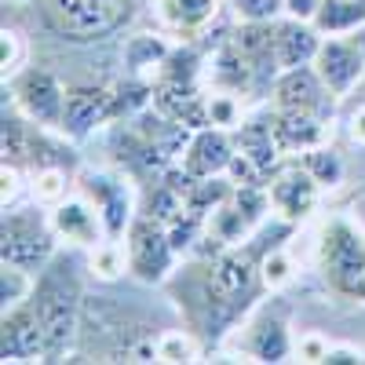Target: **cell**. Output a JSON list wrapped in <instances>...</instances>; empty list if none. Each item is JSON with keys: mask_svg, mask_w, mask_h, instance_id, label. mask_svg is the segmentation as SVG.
<instances>
[{"mask_svg": "<svg viewBox=\"0 0 365 365\" xmlns=\"http://www.w3.org/2000/svg\"><path fill=\"white\" fill-rule=\"evenodd\" d=\"M84 274L88 263L77 252L58 249L34 278L29 307L41 318L48 361H66L77 351V332H81V311H84Z\"/></svg>", "mask_w": 365, "mask_h": 365, "instance_id": "1", "label": "cell"}, {"mask_svg": "<svg viewBox=\"0 0 365 365\" xmlns=\"http://www.w3.org/2000/svg\"><path fill=\"white\" fill-rule=\"evenodd\" d=\"M314 263L332 296L365 303V227L344 212L318 227Z\"/></svg>", "mask_w": 365, "mask_h": 365, "instance_id": "2", "label": "cell"}, {"mask_svg": "<svg viewBox=\"0 0 365 365\" xmlns=\"http://www.w3.org/2000/svg\"><path fill=\"white\" fill-rule=\"evenodd\" d=\"M58 252V234L51 227V212L44 205H11L0 220V263H15L22 270H41Z\"/></svg>", "mask_w": 365, "mask_h": 365, "instance_id": "3", "label": "cell"}, {"mask_svg": "<svg viewBox=\"0 0 365 365\" xmlns=\"http://www.w3.org/2000/svg\"><path fill=\"white\" fill-rule=\"evenodd\" d=\"M44 15L66 41H106L132 19V0H44Z\"/></svg>", "mask_w": 365, "mask_h": 365, "instance_id": "4", "label": "cell"}, {"mask_svg": "<svg viewBox=\"0 0 365 365\" xmlns=\"http://www.w3.org/2000/svg\"><path fill=\"white\" fill-rule=\"evenodd\" d=\"M289 314L292 307L285 303V296L259 299L245 314V322L230 332L234 351L245 354L249 361H285L296 351L292 332H289Z\"/></svg>", "mask_w": 365, "mask_h": 365, "instance_id": "5", "label": "cell"}, {"mask_svg": "<svg viewBox=\"0 0 365 365\" xmlns=\"http://www.w3.org/2000/svg\"><path fill=\"white\" fill-rule=\"evenodd\" d=\"M125 249H128V274L143 285H165L175 274L179 252L172 245L168 223H161L150 212H139L132 220L125 234Z\"/></svg>", "mask_w": 365, "mask_h": 365, "instance_id": "6", "label": "cell"}, {"mask_svg": "<svg viewBox=\"0 0 365 365\" xmlns=\"http://www.w3.org/2000/svg\"><path fill=\"white\" fill-rule=\"evenodd\" d=\"M4 91L11 103L41 128H63V110H66V88L51 70L41 66H26L15 77L4 81Z\"/></svg>", "mask_w": 365, "mask_h": 365, "instance_id": "7", "label": "cell"}, {"mask_svg": "<svg viewBox=\"0 0 365 365\" xmlns=\"http://www.w3.org/2000/svg\"><path fill=\"white\" fill-rule=\"evenodd\" d=\"M77 190L84 197H91V205L99 208V216L106 223V237H125L132 220L139 216L135 212V194H132V182L125 175H113V172H77Z\"/></svg>", "mask_w": 365, "mask_h": 365, "instance_id": "8", "label": "cell"}, {"mask_svg": "<svg viewBox=\"0 0 365 365\" xmlns=\"http://www.w3.org/2000/svg\"><path fill=\"white\" fill-rule=\"evenodd\" d=\"M267 194H270V208L278 212V220L296 227L318 208L325 190L318 187L314 175L299 161H289V165H278L267 175Z\"/></svg>", "mask_w": 365, "mask_h": 365, "instance_id": "9", "label": "cell"}, {"mask_svg": "<svg viewBox=\"0 0 365 365\" xmlns=\"http://www.w3.org/2000/svg\"><path fill=\"white\" fill-rule=\"evenodd\" d=\"M110 120H117L113 84H70L66 88V110H63V128H58V135L81 143L96 128L110 125Z\"/></svg>", "mask_w": 365, "mask_h": 365, "instance_id": "10", "label": "cell"}, {"mask_svg": "<svg viewBox=\"0 0 365 365\" xmlns=\"http://www.w3.org/2000/svg\"><path fill=\"white\" fill-rule=\"evenodd\" d=\"M270 103L278 110L318 113L325 120H332V113H336V96H332L329 84L318 77L314 63L311 66H296V70H282L278 81H274V88H270Z\"/></svg>", "mask_w": 365, "mask_h": 365, "instance_id": "11", "label": "cell"}, {"mask_svg": "<svg viewBox=\"0 0 365 365\" xmlns=\"http://www.w3.org/2000/svg\"><path fill=\"white\" fill-rule=\"evenodd\" d=\"M314 70L329 84V91L336 99L351 96L365 81V51L354 37H325L318 55H314Z\"/></svg>", "mask_w": 365, "mask_h": 365, "instance_id": "12", "label": "cell"}, {"mask_svg": "<svg viewBox=\"0 0 365 365\" xmlns=\"http://www.w3.org/2000/svg\"><path fill=\"white\" fill-rule=\"evenodd\" d=\"M0 358L22 365V361H48V344L41 318L34 314L29 299H22L19 307H8L0 318Z\"/></svg>", "mask_w": 365, "mask_h": 365, "instance_id": "13", "label": "cell"}, {"mask_svg": "<svg viewBox=\"0 0 365 365\" xmlns=\"http://www.w3.org/2000/svg\"><path fill=\"white\" fill-rule=\"evenodd\" d=\"M230 161H234V139H230L227 128H216V125L194 128L187 146H182V154H179V168L190 179L227 175Z\"/></svg>", "mask_w": 365, "mask_h": 365, "instance_id": "14", "label": "cell"}, {"mask_svg": "<svg viewBox=\"0 0 365 365\" xmlns=\"http://www.w3.org/2000/svg\"><path fill=\"white\" fill-rule=\"evenodd\" d=\"M48 212H51L55 234L63 237V241H70V245H77V249H96L99 241H106V223H103V216H99V208L91 205V197H84L81 190L70 194L66 201H58V205L48 208Z\"/></svg>", "mask_w": 365, "mask_h": 365, "instance_id": "15", "label": "cell"}, {"mask_svg": "<svg viewBox=\"0 0 365 365\" xmlns=\"http://www.w3.org/2000/svg\"><path fill=\"white\" fill-rule=\"evenodd\" d=\"M223 4L227 0H150L158 26L168 37H182V41L201 37L205 29L220 19Z\"/></svg>", "mask_w": 365, "mask_h": 365, "instance_id": "16", "label": "cell"}, {"mask_svg": "<svg viewBox=\"0 0 365 365\" xmlns=\"http://www.w3.org/2000/svg\"><path fill=\"white\" fill-rule=\"evenodd\" d=\"M322 34L314 22H303L292 15L274 19V58L282 70H296V66H311L314 55L322 48Z\"/></svg>", "mask_w": 365, "mask_h": 365, "instance_id": "17", "label": "cell"}, {"mask_svg": "<svg viewBox=\"0 0 365 365\" xmlns=\"http://www.w3.org/2000/svg\"><path fill=\"white\" fill-rule=\"evenodd\" d=\"M270 125L278 135L282 154H307V150L329 143V120L318 113H303V110H270Z\"/></svg>", "mask_w": 365, "mask_h": 365, "instance_id": "18", "label": "cell"}, {"mask_svg": "<svg viewBox=\"0 0 365 365\" xmlns=\"http://www.w3.org/2000/svg\"><path fill=\"white\" fill-rule=\"evenodd\" d=\"M230 139H234L237 154L249 158L263 175H270L274 168L282 165V146H278V135H274L270 117H245V120L234 128Z\"/></svg>", "mask_w": 365, "mask_h": 365, "instance_id": "19", "label": "cell"}, {"mask_svg": "<svg viewBox=\"0 0 365 365\" xmlns=\"http://www.w3.org/2000/svg\"><path fill=\"white\" fill-rule=\"evenodd\" d=\"M322 37H351L365 26V0H322L314 15Z\"/></svg>", "mask_w": 365, "mask_h": 365, "instance_id": "20", "label": "cell"}, {"mask_svg": "<svg viewBox=\"0 0 365 365\" xmlns=\"http://www.w3.org/2000/svg\"><path fill=\"white\" fill-rule=\"evenodd\" d=\"M73 182H77L73 168L41 165V168L29 172V197H34L37 205H44V208H55L58 201H66V197L73 194V190H70Z\"/></svg>", "mask_w": 365, "mask_h": 365, "instance_id": "21", "label": "cell"}, {"mask_svg": "<svg viewBox=\"0 0 365 365\" xmlns=\"http://www.w3.org/2000/svg\"><path fill=\"white\" fill-rule=\"evenodd\" d=\"M168 51H172V44L161 34H135L125 44V66H128L132 77H143L146 70L158 77V70H161V63L168 58Z\"/></svg>", "mask_w": 365, "mask_h": 365, "instance_id": "22", "label": "cell"}, {"mask_svg": "<svg viewBox=\"0 0 365 365\" xmlns=\"http://www.w3.org/2000/svg\"><path fill=\"white\" fill-rule=\"evenodd\" d=\"M299 165L314 175V182H318L322 190H336L340 182H344V175H347V161H344V154H340V150H332L329 143L307 150V154H299Z\"/></svg>", "mask_w": 365, "mask_h": 365, "instance_id": "23", "label": "cell"}, {"mask_svg": "<svg viewBox=\"0 0 365 365\" xmlns=\"http://www.w3.org/2000/svg\"><path fill=\"white\" fill-rule=\"evenodd\" d=\"M201 336L187 325V329H161L158 340H154V354L158 361H197L201 358Z\"/></svg>", "mask_w": 365, "mask_h": 365, "instance_id": "24", "label": "cell"}, {"mask_svg": "<svg viewBox=\"0 0 365 365\" xmlns=\"http://www.w3.org/2000/svg\"><path fill=\"white\" fill-rule=\"evenodd\" d=\"M88 270L96 274L99 282H117L120 274L128 270V249H125V241H117V237L99 241V245L91 249V256H88Z\"/></svg>", "mask_w": 365, "mask_h": 365, "instance_id": "25", "label": "cell"}, {"mask_svg": "<svg viewBox=\"0 0 365 365\" xmlns=\"http://www.w3.org/2000/svg\"><path fill=\"white\" fill-rule=\"evenodd\" d=\"M34 270H22L15 263H0V307H19L22 299H29L34 292Z\"/></svg>", "mask_w": 365, "mask_h": 365, "instance_id": "26", "label": "cell"}, {"mask_svg": "<svg viewBox=\"0 0 365 365\" xmlns=\"http://www.w3.org/2000/svg\"><path fill=\"white\" fill-rule=\"evenodd\" d=\"M263 285H267V292H282L289 282H292V259H289V252L282 249V245H274L270 252H263Z\"/></svg>", "mask_w": 365, "mask_h": 365, "instance_id": "27", "label": "cell"}, {"mask_svg": "<svg viewBox=\"0 0 365 365\" xmlns=\"http://www.w3.org/2000/svg\"><path fill=\"white\" fill-rule=\"evenodd\" d=\"M237 22H274L285 15V0H227Z\"/></svg>", "mask_w": 365, "mask_h": 365, "instance_id": "28", "label": "cell"}, {"mask_svg": "<svg viewBox=\"0 0 365 365\" xmlns=\"http://www.w3.org/2000/svg\"><path fill=\"white\" fill-rule=\"evenodd\" d=\"M0 70H4V81L15 77L19 70H26V41L19 29H8L0 34Z\"/></svg>", "mask_w": 365, "mask_h": 365, "instance_id": "29", "label": "cell"}, {"mask_svg": "<svg viewBox=\"0 0 365 365\" xmlns=\"http://www.w3.org/2000/svg\"><path fill=\"white\" fill-rule=\"evenodd\" d=\"M26 194H29V179H26L22 165L4 161V168H0V205L11 208V205H19Z\"/></svg>", "mask_w": 365, "mask_h": 365, "instance_id": "30", "label": "cell"}, {"mask_svg": "<svg viewBox=\"0 0 365 365\" xmlns=\"http://www.w3.org/2000/svg\"><path fill=\"white\" fill-rule=\"evenodd\" d=\"M296 354H299V361H325V354H329V340H322L318 332H311V336H299Z\"/></svg>", "mask_w": 365, "mask_h": 365, "instance_id": "31", "label": "cell"}, {"mask_svg": "<svg viewBox=\"0 0 365 365\" xmlns=\"http://www.w3.org/2000/svg\"><path fill=\"white\" fill-rule=\"evenodd\" d=\"M358 361H365V351H361V347H340V344H329L325 365H358Z\"/></svg>", "mask_w": 365, "mask_h": 365, "instance_id": "32", "label": "cell"}, {"mask_svg": "<svg viewBox=\"0 0 365 365\" xmlns=\"http://www.w3.org/2000/svg\"><path fill=\"white\" fill-rule=\"evenodd\" d=\"M318 8H322V0H285V15L303 19V22H314Z\"/></svg>", "mask_w": 365, "mask_h": 365, "instance_id": "33", "label": "cell"}, {"mask_svg": "<svg viewBox=\"0 0 365 365\" xmlns=\"http://www.w3.org/2000/svg\"><path fill=\"white\" fill-rule=\"evenodd\" d=\"M347 135L354 139V143H361L365 146V96L358 99V106L351 110V117H347Z\"/></svg>", "mask_w": 365, "mask_h": 365, "instance_id": "34", "label": "cell"}, {"mask_svg": "<svg viewBox=\"0 0 365 365\" xmlns=\"http://www.w3.org/2000/svg\"><path fill=\"white\" fill-rule=\"evenodd\" d=\"M8 4H29V0H8Z\"/></svg>", "mask_w": 365, "mask_h": 365, "instance_id": "35", "label": "cell"}]
</instances>
